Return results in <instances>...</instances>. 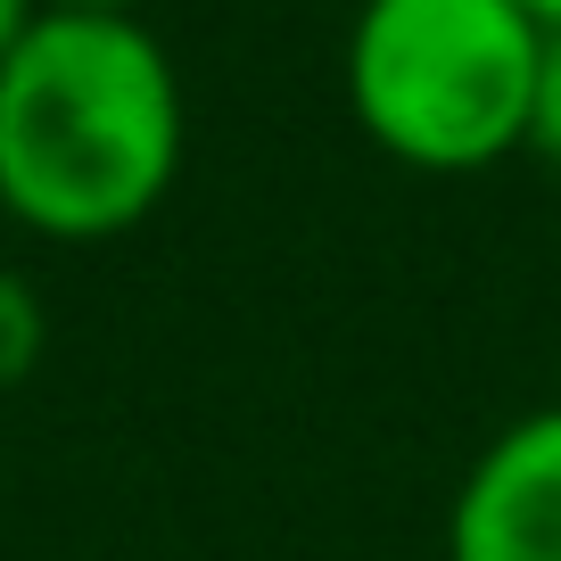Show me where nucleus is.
<instances>
[{"label":"nucleus","instance_id":"f257e3e1","mask_svg":"<svg viewBox=\"0 0 561 561\" xmlns=\"http://www.w3.org/2000/svg\"><path fill=\"white\" fill-rule=\"evenodd\" d=\"M182 149V75L140 18L42 9L0 58V215L34 240H124L165 207Z\"/></svg>","mask_w":561,"mask_h":561},{"label":"nucleus","instance_id":"f03ea898","mask_svg":"<svg viewBox=\"0 0 561 561\" xmlns=\"http://www.w3.org/2000/svg\"><path fill=\"white\" fill-rule=\"evenodd\" d=\"M545 25L520 0H364L347 25V107L413 174H479L528 140Z\"/></svg>","mask_w":561,"mask_h":561},{"label":"nucleus","instance_id":"423d86ee","mask_svg":"<svg viewBox=\"0 0 561 561\" xmlns=\"http://www.w3.org/2000/svg\"><path fill=\"white\" fill-rule=\"evenodd\" d=\"M34 18H42V0H0V58L34 34Z\"/></svg>","mask_w":561,"mask_h":561},{"label":"nucleus","instance_id":"39448f33","mask_svg":"<svg viewBox=\"0 0 561 561\" xmlns=\"http://www.w3.org/2000/svg\"><path fill=\"white\" fill-rule=\"evenodd\" d=\"M520 149L561 174V34H545V50H537V91H528V140Z\"/></svg>","mask_w":561,"mask_h":561},{"label":"nucleus","instance_id":"20e7f679","mask_svg":"<svg viewBox=\"0 0 561 561\" xmlns=\"http://www.w3.org/2000/svg\"><path fill=\"white\" fill-rule=\"evenodd\" d=\"M42 355H50V306L18 264H0V397L34 380Z\"/></svg>","mask_w":561,"mask_h":561},{"label":"nucleus","instance_id":"6e6552de","mask_svg":"<svg viewBox=\"0 0 561 561\" xmlns=\"http://www.w3.org/2000/svg\"><path fill=\"white\" fill-rule=\"evenodd\" d=\"M520 9H528L537 25H545V34H561V0H520Z\"/></svg>","mask_w":561,"mask_h":561},{"label":"nucleus","instance_id":"7ed1b4c3","mask_svg":"<svg viewBox=\"0 0 561 561\" xmlns=\"http://www.w3.org/2000/svg\"><path fill=\"white\" fill-rule=\"evenodd\" d=\"M446 561H561V397L512 413L462 462Z\"/></svg>","mask_w":561,"mask_h":561},{"label":"nucleus","instance_id":"0eeeda50","mask_svg":"<svg viewBox=\"0 0 561 561\" xmlns=\"http://www.w3.org/2000/svg\"><path fill=\"white\" fill-rule=\"evenodd\" d=\"M42 9H100V18H140V0H42Z\"/></svg>","mask_w":561,"mask_h":561}]
</instances>
